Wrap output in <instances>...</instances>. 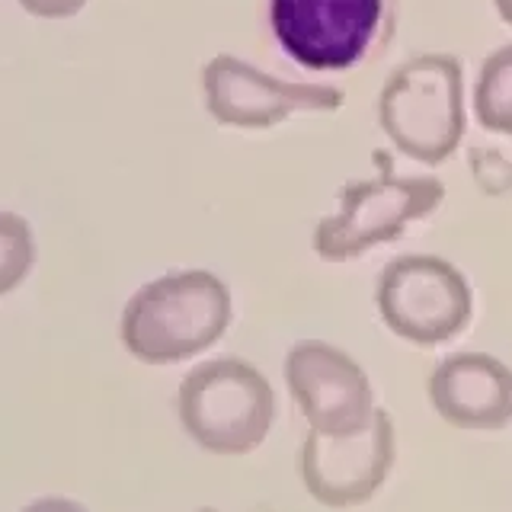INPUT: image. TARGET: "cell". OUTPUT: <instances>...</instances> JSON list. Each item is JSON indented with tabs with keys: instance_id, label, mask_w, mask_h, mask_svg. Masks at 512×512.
Returning a JSON list of instances; mask_svg holds the SVG:
<instances>
[{
	"instance_id": "9c48e42d",
	"label": "cell",
	"mask_w": 512,
	"mask_h": 512,
	"mask_svg": "<svg viewBox=\"0 0 512 512\" xmlns=\"http://www.w3.org/2000/svg\"><path fill=\"white\" fill-rule=\"evenodd\" d=\"M285 381L301 416L320 436H352L375 416L365 368L324 340H301L288 349Z\"/></svg>"
},
{
	"instance_id": "52a82bcc",
	"label": "cell",
	"mask_w": 512,
	"mask_h": 512,
	"mask_svg": "<svg viewBox=\"0 0 512 512\" xmlns=\"http://www.w3.org/2000/svg\"><path fill=\"white\" fill-rule=\"evenodd\" d=\"M394 455V420L375 407L368 426L352 436H320L311 429L301 445V480L320 506H362L388 480Z\"/></svg>"
},
{
	"instance_id": "30bf717a",
	"label": "cell",
	"mask_w": 512,
	"mask_h": 512,
	"mask_svg": "<svg viewBox=\"0 0 512 512\" xmlns=\"http://www.w3.org/2000/svg\"><path fill=\"white\" fill-rule=\"evenodd\" d=\"M429 400L458 429H503L512 423V368L487 352H455L432 372Z\"/></svg>"
},
{
	"instance_id": "5b68a950",
	"label": "cell",
	"mask_w": 512,
	"mask_h": 512,
	"mask_svg": "<svg viewBox=\"0 0 512 512\" xmlns=\"http://www.w3.org/2000/svg\"><path fill=\"white\" fill-rule=\"evenodd\" d=\"M378 311L400 340L439 346L468 327L474 295L461 269L442 256H397L378 279Z\"/></svg>"
},
{
	"instance_id": "3957f363",
	"label": "cell",
	"mask_w": 512,
	"mask_h": 512,
	"mask_svg": "<svg viewBox=\"0 0 512 512\" xmlns=\"http://www.w3.org/2000/svg\"><path fill=\"white\" fill-rule=\"evenodd\" d=\"M176 410L189 439L212 455H250L276 420V394L260 368L224 356L183 378Z\"/></svg>"
},
{
	"instance_id": "2e32d148",
	"label": "cell",
	"mask_w": 512,
	"mask_h": 512,
	"mask_svg": "<svg viewBox=\"0 0 512 512\" xmlns=\"http://www.w3.org/2000/svg\"><path fill=\"white\" fill-rule=\"evenodd\" d=\"M199 512H218V509H199Z\"/></svg>"
},
{
	"instance_id": "5bb4252c",
	"label": "cell",
	"mask_w": 512,
	"mask_h": 512,
	"mask_svg": "<svg viewBox=\"0 0 512 512\" xmlns=\"http://www.w3.org/2000/svg\"><path fill=\"white\" fill-rule=\"evenodd\" d=\"M23 512H87V509L74 500H64V496H42V500L29 503Z\"/></svg>"
},
{
	"instance_id": "8992f818",
	"label": "cell",
	"mask_w": 512,
	"mask_h": 512,
	"mask_svg": "<svg viewBox=\"0 0 512 512\" xmlns=\"http://www.w3.org/2000/svg\"><path fill=\"white\" fill-rule=\"evenodd\" d=\"M384 0H269L282 52L308 71H349L372 48Z\"/></svg>"
},
{
	"instance_id": "277c9868",
	"label": "cell",
	"mask_w": 512,
	"mask_h": 512,
	"mask_svg": "<svg viewBox=\"0 0 512 512\" xmlns=\"http://www.w3.org/2000/svg\"><path fill=\"white\" fill-rule=\"evenodd\" d=\"M445 199L436 176H378L343 189L340 208L314 228V253L327 263L356 260L365 250L388 244L413 221L432 215Z\"/></svg>"
},
{
	"instance_id": "6da1fadb",
	"label": "cell",
	"mask_w": 512,
	"mask_h": 512,
	"mask_svg": "<svg viewBox=\"0 0 512 512\" xmlns=\"http://www.w3.org/2000/svg\"><path fill=\"white\" fill-rule=\"evenodd\" d=\"M231 292L215 272H167L128 298L122 346L138 362L173 365L212 349L231 324Z\"/></svg>"
},
{
	"instance_id": "9a60e30c",
	"label": "cell",
	"mask_w": 512,
	"mask_h": 512,
	"mask_svg": "<svg viewBox=\"0 0 512 512\" xmlns=\"http://www.w3.org/2000/svg\"><path fill=\"white\" fill-rule=\"evenodd\" d=\"M493 7H496V13L503 16V23L512 26V0H493Z\"/></svg>"
},
{
	"instance_id": "ba28073f",
	"label": "cell",
	"mask_w": 512,
	"mask_h": 512,
	"mask_svg": "<svg viewBox=\"0 0 512 512\" xmlns=\"http://www.w3.org/2000/svg\"><path fill=\"white\" fill-rule=\"evenodd\" d=\"M202 93L208 116L231 128H272L295 112H333L346 103L343 90L279 80L234 55H218L205 64Z\"/></svg>"
},
{
	"instance_id": "8fae6325",
	"label": "cell",
	"mask_w": 512,
	"mask_h": 512,
	"mask_svg": "<svg viewBox=\"0 0 512 512\" xmlns=\"http://www.w3.org/2000/svg\"><path fill=\"white\" fill-rule=\"evenodd\" d=\"M474 116L496 135H512V45L487 55L474 87Z\"/></svg>"
},
{
	"instance_id": "4fadbf2b",
	"label": "cell",
	"mask_w": 512,
	"mask_h": 512,
	"mask_svg": "<svg viewBox=\"0 0 512 512\" xmlns=\"http://www.w3.org/2000/svg\"><path fill=\"white\" fill-rule=\"evenodd\" d=\"M26 13L42 16V20H68V16L84 10L87 0H16Z\"/></svg>"
},
{
	"instance_id": "7a4b0ae2",
	"label": "cell",
	"mask_w": 512,
	"mask_h": 512,
	"mask_svg": "<svg viewBox=\"0 0 512 512\" xmlns=\"http://www.w3.org/2000/svg\"><path fill=\"white\" fill-rule=\"evenodd\" d=\"M378 122L391 144L420 164L448 160L464 138V74L455 55H416L384 80Z\"/></svg>"
},
{
	"instance_id": "7c38bea8",
	"label": "cell",
	"mask_w": 512,
	"mask_h": 512,
	"mask_svg": "<svg viewBox=\"0 0 512 512\" xmlns=\"http://www.w3.org/2000/svg\"><path fill=\"white\" fill-rule=\"evenodd\" d=\"M36 263V237H32L29 221L0 212V298L10 295Z\"/></svg>"
}]
</instances>
